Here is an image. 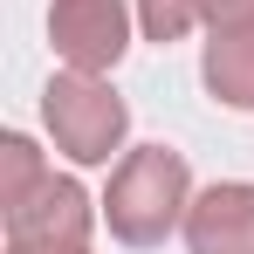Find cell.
Masks as SVG:
<instances>
[{"label":"cell","instance_id":"obj_4","mask_svg":"<svg viewBox=\"0 0 254 254\" xmlns=\"http://www.w3.org/2000/svg\"><path fill=\"white\" fill-rule=\"evenodd\" d=\"M89 192L48 172L21 206H7V248H89Z\"/></svg>","mask_w":254,"mask_h":254},{"label":"cell","instance_id":"obj_3","mask_svg":"<svg viewBox=\"0 0 254 254\" xmlns=\"http://www.w3.org/2000/svg\"><path fill=\"white\" fill-rule=\"evenodd\" d=\"M48 42L69 69L103 76L130 48V14H124V0H55L48 7Z\"/></svg>","mask_w":254,"mask_h":254},{"label":"cell","instance_id":"obj_1","mask_svg":"<svg viewBox=\"0 0 254 254\" xmlns=\"http://www.w3.org/2000/svg\"><path fill=\"white\" fill-rule=\"evenodd\" d=\"M186 206H192V172L172 144H137L110 172V192H103V220L124 248H158L186 220Z\"/></svg>","mask_w":254,"mask_h":254},{"label":"cell","instance_id":"obj_9","mask_svg":"<svg viewBox=\"0 0 254 254\" xmlns=\"http://www.w3.org/2000/svg\"><path fill=\"white\" fill-rule=\"evenodd\" d=\"M206 28H254V0H199Z\"/></svg>","mask_w":254,"mask_h":254},{"label":"cell","instance_id":"obj_7","mask_svg":"<svg viewBox=\"0 0 254 254\" xmlns=\"http://www.w3.org/2000/svg\"><path fill=\"white\" fill-rule=\"evenodd\" d=\"M0 158H7V192H0V206H21V199L48 179V172H42V151H35L28 137H7V144H0Z\"/></svg>","mask_w":254,"mask_h":254},{"label":"cell","instance_id":"obj_6","mask_svg":"<svg viewBox=\"0 0 254 254\" xmlns=\"http://www.w3.org/2000/svg\"><path fill=\"white\" fill-rule=\"evenodd\" d=\"M206 89L220 103H234V110H254V28H213Z\"/></svg>","mask_w":254,"mask_h":254},{"label":"cell","instance_id":"obj_10","mask_svg":"<svg viewBox=\"0 0 254 254\" xmlns=\"http://www.w3.org/2000/svg\"><path fill=\"white\" fill-rule=\"evenodd\" d=\"M7 254H89V248H7Z\"/></svg>","mask_w":254,"mask_h":254},{"label":"cell","instance_id":"obj_5","mask_svg":"<svg viewBox=\"0 0 254 254\" xmlns=\"http://www.w3.org/2000/svg\"><path fill=\"white\" fill-rule=\"evenodd\" d=\"M186 254H254V186H206L186 206Z\"/></svg>","mask_w":254,"mask_h":254},{"label":"cell","instance_id":"obj_8","mask_svg":"<svg viewBox=\"0 0 254 254\" xmlns=\"http://www.w3.org/2000/svg\"><path fill=\"white\" fill-rule=\"evenodd\" d=\"M137 21H144L151 42H179L199 21V0H137Z\"/></svg>","mask_w":254,"mask_h":254},{"label":"cell","instance_id":"obj_2","mask_svg":"<svg viewBox=\"0 0 254 254\" xmlns=\"http://www.w3.org/2000/svg\"><path fill=\"white\" fill-rule=\"evenodd\" d=\"M42 124L55 137V151H69L76 165H110V151L124 144V96L103 83V76H89V69H69V76H55L42 89Z\"/></svg>","mask_w":254,"mask_h":254}]
</instances>
